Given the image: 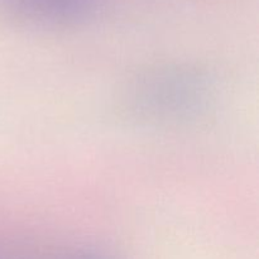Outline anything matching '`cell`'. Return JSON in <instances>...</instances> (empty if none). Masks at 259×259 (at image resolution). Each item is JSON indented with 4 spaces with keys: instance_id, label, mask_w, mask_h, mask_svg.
<instances>
[{
    "instance_id": "6da1fadb",
    "label": "cell",
    "mask_w": 259,
    "mask_h": 259,
    "mask_svg": "<svg viewBox=\"0 0 259 259\" xmlns=\"http://www.w3.org/2000/svg\"><path fill=\"white\" fill-rule=\"evenodd\" d=\"M218 99V80L207 68L185 61H163L129 73L114 101L118 115L132 125L179 129L204 120Z\"/></svg>"
},
{
    "instance_id": "7a4b0ae2",
    "label": "cell",
    "mask_w": 259,
    "mask_h": 259,
    "mask_svg": "<svg viewBox=\"0 0 259 259\" xmlns=\"http://www.w3.org/2000/svg\"><path fill=\"white\" fill-rule=\"evenodd\" d=\"M108 0H0V12L34 32L80 29L98 19Z\"/></svg>"
}]
</instances>
